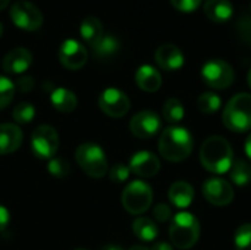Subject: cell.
I'll return each mask as SVG.
<instances>
[{"mask_svg":"<svg viewBox=\"0 0 251 250\" xmlns=\"http://www.w3.org/2000/svg\"><path fill=\"white\" fill-rule=\"evenodd\" d=\"M185 115V109H184V105L172 97V99H168L163 105V118L169 122V124H178L179 121H182Z\"/></svg>","mask_w":251,"mask_h":250,"instance_id":"obj_26","label":"cell"},{"mask_svg":"<svg viewBox=\"0 0 251 250\" xmlns=\"http://www.w3.org/2000/svg\"><path fill=\"white\" fill-rule=\"evenodd\" d=\"M35 116V108L31 103L22 102L15 106L12 112V118L16 124H29Z\"/></svg>","mask_w":251,"mask_h":250,"instance_id":"obj_28","label":"cell"},{"mask_svg":"<svg viewBox=\"0 0 251 250\" xmlns=\"http://www.w3.org/2000/svg\"><path fill=\"white\" fill-rule=\"evenodd\" d=\"M31 63H32L31 52L25 47H16L6 53L1 62V66H3V71L7 74L21 75L25 71H28Z\"/></svg>","mask_w":251,"mask_h":250,"instance_id":"obj_15","label":"cell"},{"mask_svg":"<svg viewBox=\"0 0 251 250\" xmlns=\"http://www.w3.org/2000/svg\"><path fill=\"white\" fill-rule=\"evenodd\" d=\"M232 147L229 141L221 136L209 137L200 149L201 165L213 174H225L232 167Z\"/></svg>","mask_w":251,"mask_h":250,"instance_id":"obj_1","label":"cell"},{"mask_svg":"<svg viewBox=\"0 0 251 250\" xmlns=\"http://www.w3.org/2000/svg\"><path fill=\"white\" fill-rule=\"evenodd\" d=\"M129 174H131L129 167H126L124 164H116L109 171V177H110V180L113 183H124V181H126Z\"/></svg>","mask_w":251,"mask_h":250,"instance_id":"obj_32","label":"cell"},{"mask_svg":"<svg viewBox=\"0 0 251 250\" xmlns=\"http://www.w3.org/2000/svg\"><path fill=\"white\" fill-rule=\"evenodd\" d=\"M135 83L141 90L154 93L162 87V75L151 65H143L135 72Z\"/></svg>","mask_w":251,"mask_h":250,"instance_id":"obj_18","label":"cell"},{"mask_svg":"<svg viewBox=\"0 0 251 250\" xmlns=\"http://www.w3.org/2000/svg\"><path fill=\"white\" fill-rule=\"evenodd\" d=\"M129 171L138 177L150 178L154 177L160 171V161L151 152H137L129 161Z\"/></svg>","mask_w":251,"mask_h":250,"instance_id":"obj_14","label":"cell"},{"mask_svg":"<svg viewBox=\"0 0 251 250\" xmlns=\"http://www.w3.org/2000/svg\"><path fill=\"white\" fill-rule=\"evenodd\" d=\"M22 131L15 124H0V155L16 152L22 144Z\"/></svg>","mask_w":251,"mask_h":250,"instance_id":"obj_17","label":"cell"},{"mask_svg":"<svg viewBox=\"0 0 251 250\" xmlns=\"http://www.w3.org/2000/svg\"><path fill=\"white\" fill-rule=\"evenodd\" d=\"M246 153H247V156L250 158L251 161V134L249 136L247 141H246Z\"/></svg>","mask_w":251,"mask_h":250,"instance_id":"obj_39","label":"cell"},{"mask_svg":"<svg viewBox=\"0 0 251 250\" xmlns=\"http://www.w3.org/2000/svg\"><path fill=\"white\" fill-rule=\"evenodd\" d=\"M78 167L91 178H101L107 172V159L103 149L96 143H82L75 152Z\"/></svg>","mask_w":251,"mask_h":250,"instance_id":"obj_5","label":"cell"},{"mask_svg":"<svg viewBox=\"0 0 251 250\" xmlns=\"http://www.w3.org/2000/svg\"><path fill=\"white\" fill-rule=\"evenodd\" d=\"M59 60L60 63L71 71H78L81 69L88 59V52L84 44H81L78 40L68 38L65 40L60 47H59Z\"/></svg>","mask_w":251,"mask_h":250,"instance_id":"obj_11","label":"cell"},{"mask_svg":"<svg viewBox=\"0 0 251 250\" xmlns=\"http://www.w3.org/2000/svg\"><path fill=\"white\" fill-rule=\"evenodd\" d=\"M151 250H174V249H172V246H171V245H168V243H163V242H162V243L154 245Z\"/></svg>","mask_w":251,"mask_h":250,"instance_id":"obj_38","label":"cell"},{"mask_svg":"<svg viewBox=\"0 0 251 250\" xmlns=\"http://www.w3.org/2000/svg\"><path fill=\"white\" fill-rule=\"evenodd\" d=\"M32 153L40 159L54 158L59 149V134L50 125H40L34 130L31 136Z\"/></svg>","mask_w":251,"mask_h":250,"instance_id":"obj_8","label":"cell"},{"mask_svg":"<svg viewBox=\"0 0 251 250\" xmlns=\"http://www.w3.org/2000/svg\"><path fill=\"white\" fill-rule=\"evenodd\" d=\"M9 221H10V215H9V211L0 205V231L6 230V227L9 225Z\"/></svg>","mask_w":251,"mask_h":250,"instance_id":"obj_37","label":"cell"},{"mask_svg":"<svg viewBox=\"0 0 251 250\" xmlns=\"http://www.w3.org/2000/svg\"><path fill=\"white\" fill-rule=\"evenodd\" d=\"M235 249L251 250V224L241 225L235 233Z\"/></svg>","mask_w":251,"mask_h":250,"instance_id":"obj_31","label":"cell"},{"mask_svg":"<svg viewBox=\"0 0 251 250\" xmlns=\"http://www.w3.org/2000/svg\"><path fill=\"white\" fill-rule=\"evenodd\" d=\"M249 85L251 87V69H250V72H249Z\"/></svg>","mask_w":251,"mask_h":250,"instance_id":"obj_44","label":"cell"},{"mask_svg":"<svg viewBox=\"0 0 251 250\" xmlns=\"http://www.w3.org/2000/svg\"><path fill=\"white\" fill-rule=\"evenodd\" d=\"M15 87H18V90L26 93V91H29V90L34 87V80H32L31 77H28V75H24V77H21V78L16 81Z\"/></svg>","mask_w":251,"mask_h":250,"instance_id":"obj_36","label":"cell"},{"mask_svg":"<svg viewBox=\"0 0 251 250\" xmlns=\"http://www.w3.org/2000/svg\"><path fill=\"white\" fill-rule=\"evenodd\" d=\"M169 237L178 249H191L200 237L199 220L190 212L176 214L169 227Z\"/></svg>","mask_w":251,"mask_h":250,"instance_id":"obj_4","label":"cell"},{"mask_svg":"<svg viewBox=\"0 0 251 250\" xmlns=\"http://www.w3.org/2000/svg\"><path fill=\"white\" fill-rule=\"evenodd\" d=\"M238 29L244 40L251 41V18H243V21L238 22Z\"/></svg>","mask_w":251,"mask_h":250,"instance_id":"obj_35","label":"cell"},{"mask_svg":"<svg viewBox=\"0 0 251 250\" xmlns=\"http://www.w3.org/2000/svg\"><path fill=\"white\" fill-rule=\"evenodd\" d=\"M129 250H149L147 248H144V246H132Z\"/></svg>","mask_w":251,"mask_h":250,"instance_id":"obj_42","label":"cell"},{"mask_svg":"<svg viewBox=\"0 0 251 250\" xmlns=\"http://www.w3.org/2000/svg\"><path fill=\"white\" fill-rule=\"evenodd\" d=\"M154 59L157 65L165 71H176L184 65V53L179 50V47L171 43L162 44L156 50Z\"/></svg>","mask_w":251,"mask_h":250,"instance_id":"obj_16","label":"cell"},{"mask_svg":"<svg viewBox=\"0 0 251 250\" xmlns=\"http://www.w3.org/2000/svg\"><path fill=\"white\" fill-rule=\"evenodd\" d=\"M204 13L213 22H226L232 18L234 6L229 0H207L204 3Z\"/></svg>","mask_w":251,"mask_h":250,"instance_id":"obj_19","label":"cell"},{"mask_svg":"<svg viewBox=\"0 0 251 250\" xmlns=\"http://www.w3.org/2000/svg\"><path fill=\"white\" fill-rule=\"evenodd\" d=\"M99 106L110 118H122L128 113L131 102L128 96L118 88H106L99 97Z\"/></svg>","mask_w":251,"mask_h":250,"instance_id":"obj_10","label":"cell"},{"mask_svg":"<svg viewBox=\"0 0 251 250\" xmlns=\"http://www.w3.org/2000/svg\"><path fill=\"white\" fill-rule=\"evenodd\" d=\"M153 202L151 187L144 181H132L126 186L122 193V205L131 215L144 214Z\"/></svg>","mask_w":251,"mask_h":250,"instance_id":"obj_6","label":"cell"},{"mask_svg":"<svg viewBox=\"0 0 251 250\" xmlns=\"http://www.w3.org/2000/svg\"><path fill=\"white\" fill-rule=\"evenodd\" d=\"M153 215H154V218H156L159 222H166V221H169V220H171V217H172V211H171V208H169L166 203H159V205H156V206H154V209H153Z\"/></svg>","mask_w":251,"mask_h":250,"instance_id":"obj_34","label":"cell"},{"mask_svg":"<svg viewBox=\"0 0 251 250\" xmlns=\"http://www.w3.org/2000/svg\"><path fill=\"white\" fill-rule=\"evenodd\" d=\"M203 194L215 206H226L234 200V189L225 178H209L203 184Z\"/></svg>","mask_w":251,"mask_h":250,"instance_id":"obj_12","label":"cell"},{"mask_svg":"<svg viewBox=\"0 0 251 250\" xmlns=\"http://www.w3.org/2000/svg\"><path fill=\"white\" fill-rule=\"evenodd\" d=\"M79 34L84 38V41L93 47L104 35L100 19L96 16H87L79 25Z\"/></svg>","mask_w":251,"mask_h":250,"instance_id":"obj_23","label":"cell"},{"mask_svg":"<svg viewBox=\"0 0 251 250\" xmlns=\"http://www.w3.org/2000/svg\"><path fill=\"white\" fill-rule=\"evenodd\" d=\"M47 169L54 178H60V180L66 178L71 172V167L63 158H51L49 161Z\"/></svg>","mask_w":251,"mask_h":250,"instance_id":"obj_30","label":"cell"},{"mask_svg":"<svg viewBox=\"0 0 251 250\" xmlns=\"http://www.w3.org/2000/svg\"><path fill=\"white\" fill-rule=\"evenodd\" d=\"M132 231L143 242H153L159 234L157 225L150 218L144 217H140L132 222Z\"/></svg>","mask_w":251,"mask_h":250,"instance_id":"obj_24","label":"cell"},{"mask_svg":"<svg viewBox=\"0 0 251 250\" xmlns=\"http://www.w3.org/2000/svg\"><path fill=\"white\" fill-rule=\"evenodd\" d=\"M101 250H124L121 246H116V245H107L104 248H101Z\"/></svg>","mask_w":251,"mask_h":250,"instance_id":"obj_40","label":"cell"},{"mask_svg":"<svg viewBox=\"0 0 251 250\" xmlns=\"http://www.w3.org/2000/svg\"><path fill=\"white\" fill-rule=\"evenodd\" d=\"M229 172V178L234 184L244 187L251 183V165L244 159H237L232 162Z\"/></svg>","mask_w":251,"mask_h":250,"instance_id":"obj_25","label":"cell"},{"mask_svg":"<svg viewBox=\"0 0 251 250\" xmlns=\"http://www.w3.org/2000/svg\"><path fill=\"white\" fill-rule=\"evenodd\" d=\"M171 3L179 12H193L201 4V0H171Z\"/></svg>","mask_w":251,"mask_h":250,"instance_id":"obj_33","label":"cell"},{"mask_svg":"<svg viewBox=\"0 0 251 250\" xmlns=\"http://www.w3.org/2000/svg\"><path fill=\"white\" fill-rule=\"evenodd\" d=\"M15 83L4 75H0V111L9 106L15 96Z\"/></svg>","mask_w":251,"mask_h":250,"instance_id":"obj_29","label":"cell"},{"mask_svg":"<svg viewBox=\"0 0 251 250\" xmlns=\"http://www.w3.org/2000/svg\"><path fill=\"white\" fill-rule=\"evenodd\" d=\"M3 35V24L0 22V37Z\"/></svg>","mask_w":251,"mask_h":250,"instance_id":"obj_43","label":"cell"},{"mask_svg":"<svg viewBox=\"0 0 251 250\" xmlns=\"http://www.w3.org/2000/svg\"><path fill=\"white\" fill-rule=\"evenodd\" d=\"M222 121L225 127L234 133H244L251 130V94H235L224 109Z\"/></svg>","mask_w":251,"mask_h":250,"instance_id":"obj_3","label":"cell"},{"mask_svg":"<svg viewBox=\"0 0 251 250\" xmlns=\"http://www.w3.org/2000/svg\"><path fill=\"white\" fill-rule=\"evenodd\" d=\"M194 140L187 128L169 127L159 139V152L169 162L185 161L193 150Z\"/></svg>","mask_w":251,"mask_h":250,"instance_id":"obj_2","label":"cell"},{"mask_svg":"<svg viewBox=\"0 0 251 250\" xmlns=\"http://www.w3.org/2000/svg\"><path fill=\"white\" fill-rule=\"evenodd\" d=\"M50 100H51V105L56 111L62 112V113H71L75 111L76 105H78V100H76V96L68 90V88H63V87H59V88H54L50 94Z\"/></svg>","mask_w":251,"mask_h":250,"instance_id":"obj_21","label":"cell"},{"mask_svg":"<svg viewBox=\"0 0 251 250\" xmlns=\"http://www.w3.org/2000/svg\"><path fill=\"white\" fill-rule=\"evenodd\" d=\"M93 53L99 60H109L116 56L121 49L119 40L112 34H104L93 47Z\"/></svg>","mask_w":251,"mask_h":250,"instance_id":"obj_22","label":"cell"},{"mask_svg":"<svg viewBox=\"0 0 251 250\" xmlns=\"http://www.w3.org/2000/svg\"><path fill=\"white\" fill-rule=\"evenodd\" d=\"M197 108L206 113V115H212L215 112L219 111L221 108V97L212 91H207V93H203L199 99H197Z\"/></svg>","mask_w":251,"mask_h":250,"instance_id":"obj_27","label":"cell"},{"mask_svg":"<svg viewBox=\"0 0 251 250\" xmlns=\"http://www.w3.org/2000/svg\"><path fill=\"white\" fill-rule=\"evenodd\" d=\"M12 22L25 31H35L43 25V13L40 9L26 0H18L10 7Z\"/></svg>","mask_w":251,"mask_h":250,"instance_id":"obj_9","label":"cell"},{"mask_svg":"<svg viewBox=\"0 0 251 250\" xmlns=\"http://www.w3.org/2000/svg\"><path fill=\"white\" fill-rule=\"evenodd\" d=\"M168 197L176 208L184 209L188 208L194 200V189L187 181H176L171 186Z\"/></svg>","mask_w":251,"mask_h":250,"instance_id":"obj_20","label":"cell"},{"mask_svg":"<svg viewBox=\"0 0 251 250\" xmlns=\"http://www.w3.org/2000/svg\"><path fill=\"white\" fill-rule=\"evenodd\" d=\"M10 0H0V10H3L7 4H9Z\"/></svg>","mask_w":251,"mask_h":250,"instance_id":"obj_41","label":"cell"},{"mask_svg":"<svg viewBox=\"0 0 251 250\" xmlns=\"http://www.w3.org/2000/svg\"><path fill=\"white\" fill-rule=\"evenodd\" d=\"M75 250H90V249H75Z\"/></svg>","mask_w":251,"mask_h":250,"instance_id":"obj_45","label":"cell"},{"mask_svg":"<svg viewBox=\"0 0 251 250\" xmlns=\"http://www.w3.org/2000/svg\"><path fill=\"white\" fill-rule=\"evenodd\" d=\"M160 119L153 111H141L132 116L129 122V130L132 136L138 139H150L156 136L160 130Z\"/></svg>","mask_w":251,"mask_h":250,"instance_id":"obj_13","label":"cell"},{"mask_svg":"<svg viewBox=\"0 0 251 250\" xmlns=\"http://www.w3.org/2000/svg\"><path fill=\"white\" fill-rule=\"evenodd\" d=\"M201 77L209 87L215 90H225L234 83L235 72L228 62L222 59H212L203 65Z\"/></svg>","mask_w":251,"mask_h":250,"instance_id":"obj_7","label":"cell"}]
</instances>
